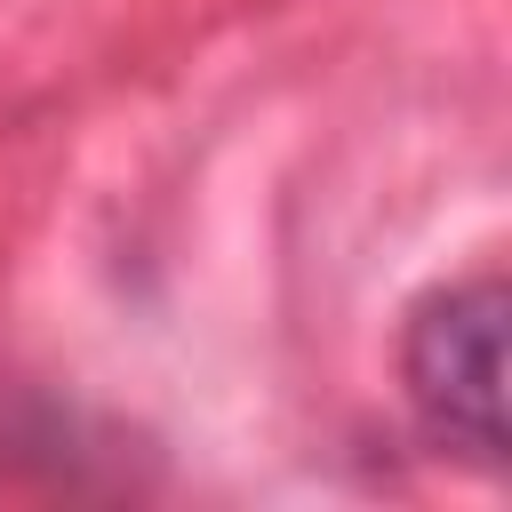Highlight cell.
Wrapping results in <instances>:
<instances>
[{
  "label": "cell",
  "instance_id": "obj_1",
  "mask_svg": "<svg viewBox=\"0 0 512 512\" xmlns=\"http://www.w3.org/2000/svg\"><path fill=\"white\" fill-rule=\"evenodd\" d=\"M400 376L416 424L440 448L496 472L504 464V280L424 296L400 336Z\"/></svg>",
  "mask_w": 512,
  "mask_h": 512
}]
</instances>
